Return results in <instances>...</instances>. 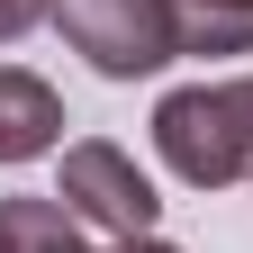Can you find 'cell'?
Returning a JSON list of instances; mask_svg holds the SVG:
<instances>
[{
  "label": "cell",
  "instance_id": "obj_2",
  "mask_svg": "<svg viewBox=\"0 0 253 253\" xmlns=\"http://www.w3.org/2000/svg\"><path fill=\"white\" fill-rule=\"evenodd\" d=\"M54 27L100 82H145L163 63H181L172 0H54Z\"/></svg>",
  "mask_w": 253,
  "mask_h": 253
},
{
  "label": "cell",
  "instance_id": "obj_6",
  "mask_svg": "<svg viewBox=\"0 0 253 253\" xmlns=\"http://www.w3.org/2000/svg\"><path fill=\"white\" fill-rule=\"evenodd\" d=\"M181 54H253V0H172Z\"/></svg>",
  "mask_w": 253,
  "mask_h": 253
},
{
  "label": "cell",
  "instance_id": "obj_7",
  "mask_svg": "<svg viewBox=\"0 0 253 253\" xmlns=\"http://www.w3.org/2000/svg\"><path fill=\"white\" fill-rule=\"evenodd\" d=\"M37 18H54V0H0V45H18Z\"/></svg>",
  "mask_w": 253,
  "mask_h": 253
},
{
  "label": "cell",
  "instance_id": "obj_4",
  "mask_svg": "<svg viewBox=\"0 0 253 253\" xmlns=\"http://www.w3.org/2000/svg\"><path fill=\"white\" fill-rule=\"evenodd\" d=\"M63 145V100L45 73L27 63H0V163H37Z\"/></svg>",
  "mask_w": 253,
  "mask_h": 253
},
{
  "label": "cell",
  "instance_id": "obj_5",
  "mask_svg": "<svg viewBox=\"0 0 253 253\" xmlns=\"http://www.w3.org/2000/svg\"><path fill=\"white\" fill-rule=\"evenodd\" d=\"M0 253H100L63 199H0Z\"/></svg>",
  "mask_w": 253,
  "mask_h": 253
},
{
  "label": "cell",
  "instance_id": "obj_1",
  "mask_svg": "<svg viewBox=\"0 0 253 253\" xmlns=\"http://www.w3.org/2000/svg\"><path fill=\"white\" fill-rule=\"evenodd\" d=\"M154 154L181 190H235L253 181V73L235 82H181L154 100Z\"/></svg>",
  "mask_w": 253,
  "mask_h": 253
},
{
  "label": "cell",
  "instance_id": "obj_8",
  "mask_svg": "<svg viewBox=\"0 0 253 253\" xmlns=\"http://www.w3.org/2000/svg\"><path fill=\"white\" fill-rule=\"evenodd\" d=\"M109 253H181V244H163V235H118Z\"/></svg>",
  "mask_w": 253,
  "mask_h": 253
},
{
  "label": "cell",
  "instance_id": "obj_3",
  "mask_svg": "<svg viewBox=\"0 0 253 253\" xmlns=\"http://www.w3.org/2000/svg\"><path fill=\"white\" fill-rule=\"evenodd\" d=\"M54 199L73 208L82 226H100L109 244H118V235H154V217H163L154 181L136 172V154H126V145H109V136L63 145V181H54Z\"/></svg>",
  "mask_w": 253,
  "mask_h": 253
}]
</instances>
